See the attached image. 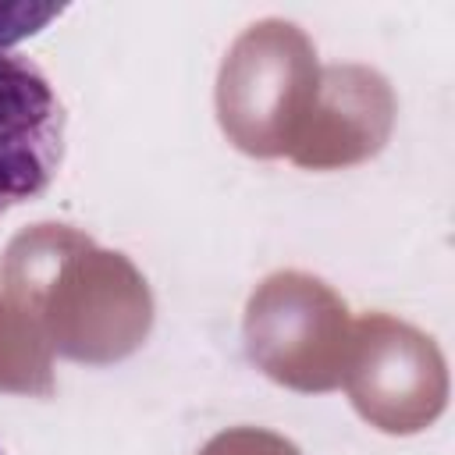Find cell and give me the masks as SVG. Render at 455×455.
<instances>
[{
	"mask_svg": "<svg viewBox=\"0 0 455 455\" xmlns=\"http://www.w3.org/2000/svg\"><path fill=\"white\" fill-rule=\"evenodd\" d=\"M53 14H57V7H43V11H32V7H0V46L18 43V39L39 32V25H46Z\"/></svg>",
	"mask_w": 455,
	"mask_h": 455,
	"instance_id": "2",
	"label": "cell"
},
{
	"mask_svg": "<svg viewBox=\"0 0 455 455\" xmlns=\"http://www.w3.org/2000/svg\"><path fill=\"white\" fill-rule=\"evenodd\" d=\"M64 156V107L50 78L0 50V213L39 199Z\"/></svg>",
	"mask_w": 455,
	"mask_h": 455,
	"instance_id": "1",
	"label": "cell"
}]
</instances>
